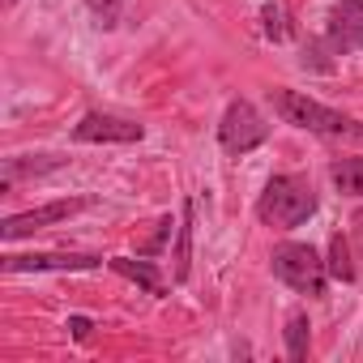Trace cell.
Instances as JSON below:
<instances>
[{
  "instance_id": "6da1fadb",
  "label": "cell",
  "mask_w": 363,
  "mask_h": 363,
  "mask_svg": "<svg viewBox=\"0 0 363 363\" xmlns=\"http://www.w3.org/2000/svg\"><path fill=\"white\" fill-rule=\"evenodd\" d=\"M312 214H316V193L303 175H274L257 201V218L278 231H291V227L308 223Z\"/></svg>"
},
{
  "instance_id": "7a4b0ae2",
  "label": "cell",
  "mask_w": 363,
  "mask_h": 363,
  "mask_svg": "<svg viewBox=\"0 0 363 363\" xmlns=\"http://www.w3.org/2000/svg\"><path fill=\"white\" fill-rule=\"evenodd\" d=\"M274 111L295 124V128H308V133H320V137H346V141H363V124L299 94V90H274Z\"/></svg>"
},
{
  "instance_id": "3957f363",
  "label": "cell",
  "mask_w": 363,
  "mask_h": 363,
  "mask_svg": "<svg viewBox=\"0 0 363 363\" xmlns=\"http://www.w3.org/2000/svg\"><path fill=\"white\" fill-rule=\"evenodd\" d=\"M274 274L299 295H325L329 265L320 261V252L312 244H282V248H274Z\"/></svg>"
},
{
  "instance_id": "277c9868",
  "label": "cell",
  "mask_w": 363,
  "mask_h": 363,
  "mask_svg": "<svg viewBox=\"0 0 363 363\" xmlns=\"http://www.w3.org/2000/svg\"><path fill=\"white\" fill-rule=\"evenodd\" d=\"M265 137H269V124L257 116V107H252V103L235 99V103L223 111L218 141H223V150H227V154H248V150H257Z\"/></svg>"
},
{
  "instance_id": "5b68a950",
  "label": "cell",
  "mask_w": 363,
  "mask_h": 363,
  "mask_svg": "<svg viewBox=\"0 0 363 363\" xmlns=\"http://www.w3.org/2000/svg\"><path fill=\"white\" fill-rule=\"evenodd\" d=\"M77 210H86V201H82V197H73V201H52V206H39V210H26V214L5 218V223H0V235H5V240H22V235H35V231L52 227V223L73 218Z\"/></svg>"
},
{
  "instance_id": "8992f818",
  "label": "cell",
  "mask_w": 363,
  "mask_h": 363,
  "mask_svg": "<svg viewBox=\"0 0 363 363\" xmlns=\"http://www.w3.org/2000/svg\"><path fill=\"white\" fill-rule=\"evenodd\" d=\"M73 137L77 141H141L145 137V128L137 124V120H120V116H103V111H90V116H82V124L73 128Z\"/></svg>"
},
{
  "instance_id": "52a82bcc",
  "label": "cell",
  "mask_w": 363,
  "mask_h": 363,
  "mask_svg": "<svg viewBox=\"0 0 363 363\" xmlns=\"http://www.w3.org/2000/svg\"><path fill=\"white\" fill-rule=\"evenodd\" d=\"M103 257H73V252H39V257H5L9 274H43V269H94Z\"/></svg>"
},
{
  "instance_id": "ba28073f",
  "label": "cell",
  "mask_w": 363,
  "mask_h": 363,
  "mask_svg": "<svg viewBox=\"0 0 363 363\" xmlns=\"http://www.w3.org/2000/svg\"><path fill=\"white\" fill-rule=\"evenodd\" d=\"M120 278H128V282H137L141 291H150V295H158L162 291V278L154 274V265H145V261H133V257H111L107 261Z\"/></svg>"
},
{
  "instance_id": "9c48e42d",
  "label": "cell",
  "mask_w": 363,
  "mask_h": 363,
  "mask_svg": "<svg viewBox=\"0 0 363 363\" xmlns=\"http://www.w3.org/2000/svg\"><path fill=\"white\" fill-rule=\"evenodd\" d=\"M329 30H333V43L363 30V0H342V5H333L329 13Z\"/></svg>"
},
{
  "instance_id": "30bf717a",
  "label": "cell",
  "mask_w": 363,
  "mask_h": 363,
  "mask_svg": "<svg viewBox=\"0 0 363 363\" xmlns=\"http://www.w3.org/2000/svg\"><path fill=\"white\" fill-rule=\"evenodd\" d=\"M56 167H60V158H52V154H39L35 162L9 158V162H5V175H0V189H13L22 175H43V171H56Z\"/></svg>"
},
{
  "instance_id": "8fae6325",
  "label": "cell",
  "mask_w": 363,
  "mask_h": 363,
  "mask_svg": "<svg viewBox=\"0 0 363 363\" xmlns=\"http://www.w3.org/2000/svg\"><path fill=\"white\" fill-rule=\"evenodd\" d=\"M329 175L346 197H363V158H337L329 167Z\"/></svg>"
},
{
  "instance_id": "7c38bea8",
  "label": "cell",
  "mask_w": 363,
  "mask_h": 363,
  "mask_svg": "<svg viewBox=\"0 0 363 363\" xmlns=\"http://www.w3.org/2000/svg\"><path fill=\"white\" fill-rule=\"evenodd\" d=\"M286 354L291 359H303L308 354V316L303 312H291L286 316Z\"/></svg>"
},
{
  "instance_id": "4fadbf2b",
  "label": "cell",
  "mask_w": 363,
  "mask_h": 363,
  "mask_svg": "<svg viewBox=\"0 0 363 363\" xmlns=\"http://www.w3.org/2000/svg\"><path fill=\"white\" fill-rule=\"evenodd\" d=\"M325 265H329V274H333V278H342V282H350V278H354L350 248H346V240H342V235H333V240H329V261H325Z\"/></svg>"
},
{
  "instance_id": "5bb4252c",
  "label": "cell",
  "mask_w": 363,
  "mask_h": 363,
  "mask_svg": "<svg viewBox=\"0 0 363 363\" xmlns=\"http://www.w3.org/2000/svg\"><path fill=\"white\" fill-rule=\"evenodd\" d=\"M189 240H193V201L184 206V227H179V248H175V278H189Z\"/></svg>"
},
{
  "instance_id": "9a60e30c",
  "label": "cell",
  "mask_w": 363,
  "mask_h": 363,
  "mask_svg": "<svg viewBox=\"0 0 363 363\" xmlns=\"http://www.w3.org/2000/svg\"><path fill=\"white\" fill-rule=\"evenodd\" d=\"M265 35L269 39H286V26H282V9L278 5H265Z\"/></svg>"
},
{
  "instance_id": "2e32d148",
  "label": "cell",
  "mask_w": 363,
  "mask_h": 363,
  "mask_svg": "<svg viewBox=\"0 0 363 363\" xmlns=\"http://www.w3.org/2000/svg\"><path fill=\"white\" fill-rule=\"evenodd\" d=\"M167 235H171V218H162V223H158V231H154V235H150V240L141 244V252H145V257H154V252H158V248L167 244Z\"/></svg>"
},
{
  "instance_id": "e0dca14e",
  "label": "cell",
  "mask_w": 363,
  "mask_h": 363,
  "mask_svg": "<svg viewBox=\"0 0 363 363\" xmlns=\"http://www.w3.org/2000/svg\"><path fill=\"white\" fill-rule=\"evenodd\" d=\"M69 329H73V337H86V333H90V320H86V316H73Z\"/></svg>"
},
{
  "instance_id": "ac0fdd59",
  "label": "cell",
  "mask_w": 363,
  "mask_h": 363,
  "mask_svg": "<svg viewBox=\"0 0 363 363\" xmlns=\"http://www.w3.org/2000/svg\"><path fill=\"white\" fill-rule=\"evenodd\" d=\"M9 5H13V0H9Z\"/></svg>"
}]
</instances>
